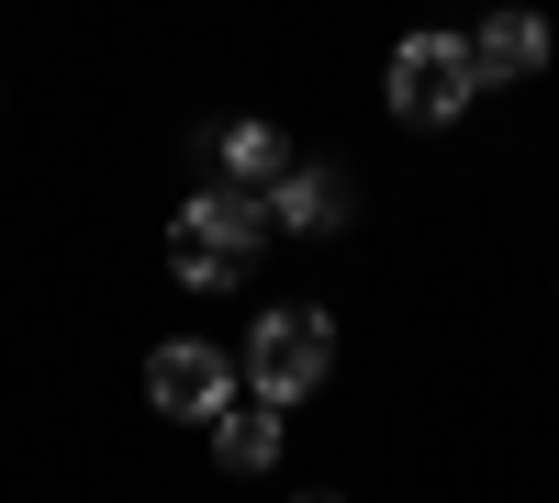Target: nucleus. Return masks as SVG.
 I'll return each mask as SVG.
<instances>
[{
	"instance_id": "5",
	"label": "nucleus",
	"mask_w": 559,
	"mask_h": 503,
	"mask_svg": "<svg viewBox=\"0 0 559 503\" xmlns=\"http://www.w3.org/2000/svg\"><path fill=\"white\" fill-rule=\"evenodd\" d=\"M168 247H202V258H224V268H247V258L269 247V202H258V191H224V179H191Z\"/></svg>"
},
{
	"instance_id": "3",
	"label": "nucleus",
	"mask_w": 559,
	"mask_h": 503,
	"mask_svg": "<svg viewBox=\"0 0 559 503\" xmlns=\"http://www.w3.org/2000/svg\"><path fill=\"white\" fill-rule=\"evenodd\" d=\"M236 392H247L236 381V347H213V336H157L146 347V403L168 426H213Z\"/></svg>"
},
{
	"instance_id": "9",
	"label": "nucleus",
	"mask_w": 559,
	"mask_h": 503,
	"mask_svg": "<svg viewBox=\"0 0 559 503\" xmlns=\"http://www.w3.org/2000/svg\"><path fill=\"white\" fill-rule=\"evenodd\" d=\"M168 280L213 302V291H236V280H247V268H224V258H202V247H168Z\"/></svg>"
},
{
	"instance_id": "11",
	"label": "nucleus",
	"mask_w": 559,
	"mask_h": 503,
	"mask_svg": "<svg viewBox=\"0 0 559 503\" xmlns=\"http://www.w3.org/2000/svg\"><path fill=\"white\" fill-rule=\"evenodd\" d=\"M0 101H12V89H0Z\"/></svg>"
},
{
	"instance_id": "1",
	"label": "nucleus",
	"mask_w": 559,
	"mask_h": 503,
	"mask_svg": "<svg viewBox=\"0 0 559 503\" xmlns=\"http://www.w3.org/2000/svg\"><path fill=\"white\" fill-rule=\"evenodd\" d=\"M236 381H247V403H269V415H302V403L336 381V313L324 302H258L247 347H236Z\"/></svg>"
},
{
	"instance_id": "10",
	"label": "nucleus",
	"mask_w": 559,
	"mask_h": 503,
	"mask_svg": "<svg viewBox=\"0 0 559 503\" xmlns=\"http://www.w3.org/2000/svg\"><path fill=\"white\" fill-rule=\"evenodd\" d=\"M292 503H347V492H292Z\"/></svg>"
},
{
	"instance_id": "8",
	"label": "nucleus",
	"mask_w": 559,
	"mask_h": 503,
	"mask_svg": "<svg viewBox=\"0 0 559 503\" xmlns=\"http://www.w3.org/2000/svg\"><path fill=\"white\" fill-rule=\"evenodd\" d=\"M202 436H213V470H224V481H258V470L292 459V415H269V403H247V392L224 403Z\"/></svg>"
},
{
	"instance_id": "4",
	"label": "nucleus",
	"mask_w": 559,
	"mask_h": 503,
	"mask_svg": "<svg viewBox=\"0 0 559 503\" xmlns=\"http://www.w3.org/2000/svg\"><path fill=\"white\" fill-rule=\"evenodd\" d=\"M347 224H358V168H336V157H302L269 191V236H292V247H336Z\"/></svg>"
},
{
	"instance_id": "6",
	"label": "nucleus",
	"mask_w": 559,
	"mask_h": 503,
	"mask_svg": "<svg viewBox=\"0 0 559 503\" xmlns=\"http://www.w3.org/2000/svg\"><path fill=\"white\" fill-rule=\"evenodd\" d=\"M459 45H471L481 89H537V79H548V57H559V23L515 0V12H481V23L459 34Z\"/></svg>"
},
{
	"instance_id": "7",
	"label": "nucleus",
	"mask_w": 559,
	"mask_h": 503,
	"mask_svg": "<svg viewBox=\"0 0 559 503\" xmlns=\"http://www.w3.org/2000/svg\"><path fill=\"white\" fill-rule=\"evenodd\" d=\"M302 168V146H292V134H280L269 112H236V123H213V179H224V191H280V179H292Z\"/></svg>"
},
{
	"instance_id": "2",
	"label": "nucleus",
	"mask_w": 559,
	"mask_h": 503,
	"mask_svg": "<svg viewBox=\"0 0 559 503\" xmlns=\"http://www.w3.org/2000/svg\"><path fill=\"white\" fill-rule=\"evenodd\" d=\"M381 101H392V123H414V134L471 123V101H481L471 45H459V34H403L392 57H381Z\"/></svg>"
}]
</instances>
